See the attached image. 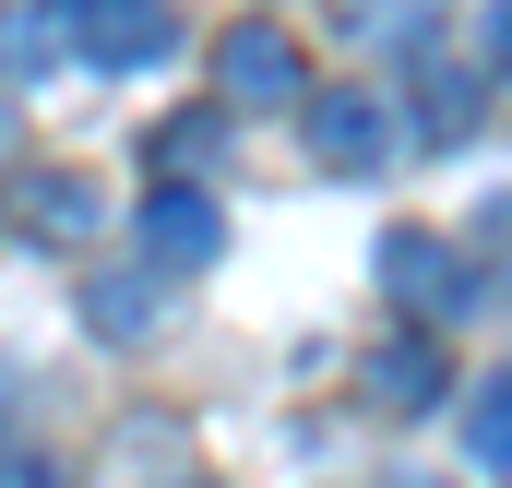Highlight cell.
Instances as JSON below:
<instances>
[{
  "label": "cell",
  "instance_id": "6da1fadb",
  "mask_svg": "<svg viewBox=\"0 0 512 488\" xmlns=\"http://www.w3.org/2000/svg\"><path fill=\"white\" fill-rule=\"evenodd\" d=\"M382 298L417 322V334H441V322L477 298V262L441 239V227H393V239H382Z\"/></svg>",
  "mask_w": 512,
  "mask_h": 488
},
{
  "label": "cell",
  "instance_id": "7a4b0ae2",
  "mask_svg": "<svg viewBox=\"0 0 512 488\" xmlns=\"http://www.w3.org/2000/svg\"><path fill=\"white\" fill-rule=\"evenodd\" d=\"M72 48H84L96 72H155V60L179 48V12H167V0H72Z\"/></svg>",
  "mask_w": 512,
  "mask_h": 488
},
{
  "label": "cell",
  "instance_id": "3957f363",
  "mask_svg": "<svg viewBox=\"0 0 512 488\" xmlns=\"http://www.w3.org/2000/svg\"><path fill=\"white\" fill-rule=\"evenodd\" d=\"M215 96H227V108H298V96H310L298 36H274V24H227V36H215Z\"/></svg>",
  "mask_w": 512,
  "mask_h": 488
},
{
  "label": "cell",
  "instance_id": "277c9868",
  "mask_svg": "<svg viewBox=\"0 0 512 488\" xmlns=\"http://www.w3.org/2000/svg\"><path fill=\"white\" fill-rule=\"evenodd\" d=\"M215 250H227V215H215V191H203V179H155V191H143V262L203 274Z\"/></svg>",
  "mask_w": 512,
  "mask_h": 488
},
{
  "label": "cell",
  "instance_id": "5b68a950",
  "mask_svg": "<svg viewBox=\"0 0 512 488\" xmlns=\"http://www.w3.org/2000/svg\"><path fill=\"white\" fill-rule=\"evenodd\" d=\"M298 108H310V155L334 179H382L393 167V108L382 96H298Z\"/></svg>",
  "mask_w": 512,
  "mask_h": 488
},
{
  "label": "cell",
  "instance_id": "8992f818",
  "mask_svg": "<svg viewBox=\"0 0 512 488\" xmlns=\"http://www.w3.org/2000/svg\"><path fill=\"white\" fill-rule=\"evenodd\" d=\"M84 322H96L108 346L167 334V274H155V262H108V274H84Z\"/></svg>",
  "mask_w": 512,
  "mask_h": 488
},
{
  "label": "cell",
  "instance_id": "52a82bcc",
  "mask_svg": "<svg viewBox=\"0 0 512 488\" xmlns=\"http://www.w3.org/2000/svg\"><path fill=\"white\" fill-rule=\"evenodd\" d=\"M477 96H489L477 60H417V120H429V143H465L477 131Z\"/></svg>",
  "mask_w": 512,
  "mask_h": 488
},
{
  "label": "cell",
  "instance_id": "ba28073f",
  "mask_svg": "<svg viewBox=\"0 0 512 488\" xmlns=\"http://www.w3.org/2000/svg\"><path fill=\"white\" fill-rule=\"evenodd\" d=\"M60 48H72V12H60V0H12V12H0V72H12V84L48 72Z\"/></svg>",
  "mask_w": 512,
  "mask_h": 488
},
{
  "label": "cell",
  "instance_id": "9c48e42d",
  "mask_svg": "<svg viewBox=\"0 0 512 488\" xmlns=\"http://www.w3.org/2000/svg\"><path fill=\"white\" fill-rule=\"evenodd\" d=\"M441 24V0H334V36L346 48H417Z\"/></svg>",
  "mask_w": 512,
  "mask_h": 488
},
{
  "label": "cell",
  "instance_id": "30bf717a",
  "mask_svg": "<svg viewBox=\"0 0 512 488\" xmlns=\"http://www.w3.org/2000/svg\"><path fill=\"white\" fill-rule=\"evenodd\" d=\"M227 167V108H179L155 131V179H215Z\"/></svg>",
  "mask_w": 512,
  "mask_h": 488
},
{
  "label": "cell",
  "instance_id": "8fae6325",
  "mask_svg": "<svg viewBox=\"0 0 512 488\" xmlns=\"http://www.w3.org/2000/svg\"><path fill=\"white\" fill-rule=\"evenodd\" d=\"M24 227H36L48 250H72L84 227H96V179H72V167H60V179H24Z\"/></svg>",
  "mask_w": 512,
  "mask_h": 488
},
{
  "label": "cell",
  "instance_id": "7c38bea8",
  "mask_svg": "<svg viewBox=\"0 0 512 488\" xmlns=\"http://www.w3.org/2000/svg\"><path fill=\"white\" fill-rule=\"evenodd\" d=\"M465 453H477V465H512V369L477 381V405H465Z\"/></svg>",
  "mask_w": 512,
  "mask_h": 488
},
{
  "label": "cell",
  "instance_id": "4fadbf2b",
  "mask_svg": "<svg viewBox=\"0 0 512 488\" xmlns=\"http://www.w3.org/2000/svg\"><path fill=\"white\" fill-rule=\"evenodd\" d=\"M370 393H382V405H429V393H441V358L405 334V346H382V358H370Z\"/></svg>",
  "mask_w": 512,
  "mask_h": 488
},
{
  "label": "cell",
  "instance_id": "5bb4252c",
  "mask_svg": "<svg viewBox=\"0 0 512 488\" xmlns=\"http://www.w3.org/2000/svg\"><path fill=\"white\" fill-rule=\"evenodd\" d=\"M489 72L512 84V0H489Z\"/></svg>",
  "mask_w": 512,
  "mask_h": 488
},
{
  "label": "cell",
  "instance_id": "9a60e30c",
  "mask_svg": "<svg viewBox=\"0 0 512 488\" xmlns=\"http://www.w3.org/2000/svg\"><path fill=\"white\" fill-rule=\"evenodd\" d=\"M0 488H36V453L24 441H0Z\"/></svg>",
  "mask_w": 512,
  "mask_h": 488
},
{
  "label": "cell",
  "instance_id": "2e32d148",
  "mask_svg": "<svg viewBox=\"0 0 512 488\" xmlns=\"http://www.w3.org/2000/svg\"><path fill=\"white\" fill-rule=\"evenodd\" d=\"M0 155H12V120H0Z\"/></svg>",
  "mask_w": 512,
  "mask_h": 488
}]
</instances>
